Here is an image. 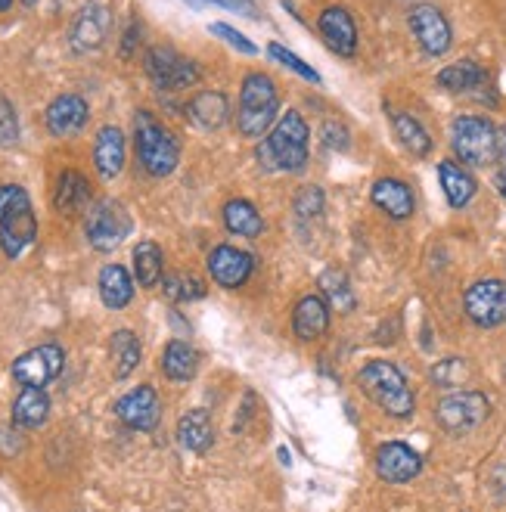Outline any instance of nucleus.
<instances>
[{
  "mask_svg": "<svg viewBox=\"0 0 506 512\" xmlns=\"http://www.w3.org/2000/svg\"><path fill=\"white\" fill-rule=\"evenodd\" d=\"M308 140L311 128L302 112L289 109L277 122V128L258 143V165L264 171H302L308 165Z\"/></svg>",
  "mask_w": 506,
  "mask_h": 512,
  "instance_id": "obj_1",
  "label": "nucleus"
},
{
  "mask_svg": "<svg viewBox=\"0 0 506 512\" xmlns=\"http://www.w3.org/2000/svg\"><path fill=\"white\" fill-rule=\"evenodd\" d=\"M357 385H361L364 395L395 419H407L416 410L413 388L407 385L404 373L389 364V360H370V364L357 373Z\"/></svg>",
  "mask_w": 506,
  "mask_h": 512,
  "instance_id": "obj_2",
  "label": "nucleus"
},
{
  "mask_svg": "<svg viewBox=\"0 0 506 512\" xmlns=\"http://www.w3.org/2000/svg\"><path fill=\"white\" fill-rule=\"evenodd\" d=\"M280 112V94L264 72H252L240 87V109H236V131L249 140H261L271 131Z\"/></svg>",
  "mask_w": 506,
  "mask_h": 512,
  "instance_id": "obj_3",
  "label": "nucleus"
},
{
  "mask_svg": "<svg viewBox=\"0 0 506 512\" xmlns=\"http://www.w3.org/2000/svg\"><path fill=\"white\" fill-rule=\"evenodd\" d=\"M38 236V221L32 212V199L16 184L0 187V249L7 258H19Z\"/></svg>",
  "mask_w": 506,
  "mask_h": 512,
  "instance_id": "obj_4",
  "label": "nucleus"
},
{
  "mask_svg": "<svg viewBox=\"0 0 506 512\" xmlns=\"http://www.w3.org/2000/svg\"><path fill=\"white\" fill-rule=\"evenodd\" d=\"M134 140H137V159L146 168V174L153 177H168L177 162H181V143L174 140V134L153 118L150 112L134 115Z\"/></svg>",
  "mask_w": 506,
  "mask_h": 512,
  "instance_id": "obj_5",
  "label": "nucleus"
},
{
  "mask_svg": "<svg viewBox=\"0 0 506 512\" xmlns=\"http://www.w3.org/2000/svg\"><path fill=\"white\" fill-rule=\"evenodd\" d=\"M451 146L460 165L485 168L497 159V128L485 115H457L451 125Z\"/></svg>",
  "mask_w": 506,
  "mask_h": 512,
  "instance_id": "obj_6",
  "label": "nucleus"
},
{
  "mask_svg": "<svg viewBox=\"0 0 506 512\" xmlns=\"http://www.w3.org/2000/svg\"><path fill=\"white\" fill-rule=\"evenodd\" d=\"M488 413H491V401L482 391H451L435 407L438 426L454 438L475 432L488 419Z\"/></svg>",
  "mask_w": 506,
  "mask_h": 512,
  "instance_id": "obj_7",
  "label": "nucleus"
},
{
  "mask_svg": "<svg viewBox=\"0 0 506 512\" xmlns=\"http://www.w3.org/2000/svg\"><path fill=\"white\" fill-rule=\"evenodd\" d=\"M131 230H134V221L125 212L122 202L103 199L94 208H87L84 233H87V243H91L97 252H115L128 239Z\"/></svg>",
  "mask_w": 506,
  "mask_h": 512,
  "instance_id": "obj_8",
  "label": "nucleus"
},
{
  "mask_svg": "<svg viewBox=\"0 0 506 512\" xmlns=\"http://www.w3.org/2000/svg\"><path fill=\"white\" fill-rule=\"evenodd\" d=\"M143 66H146V75H150V81L159 90H184V87H190V84H196L202 78V72H199V66L193 63V59L171 50V47L146 50Z\"/></svg>",
  "mask_w": 506,
  "mask_h": 512,
  "instance_id": "obj_9",
  "label": "nucleus"
},
{
  "mask_svg": "<svg viewBox=\"0 0 506 512\" xmlns=\"http://www.w3.org/2000/svg\"><path fill=\"white\" fill-rule=\"evenodd\" d=\"M407 25L420 44V50L432 59L444 56L454 44V32H451V22L444 16L435 4H416L410 13H407Z\"/></svg>",
  "mask_w": 506,
  "mask_h": 512,
  "instance_id": "obj_10",
  "label": "nucleus"
},
{
  "mask_svg": "<svg viewBox=\"0 0 506 512\" xmlns=\"http://www.w3.org/2000/svg\"><path fill=\"white\" fill-rule=\"evenodd\" d=\"M463 311L475 326H482V329H494V326L506 323V283L503 280H475L463 292Z\"/></svg>",
  "mask_w": 506,
  "mask_h": 512,
  "instance_id": "obj_11",
  "label": "nucleus"
},
{
  "mask_svg": "<svg viewBox=\"0 0 506 512\" xmlns=\"http://www.w3.org/2000/svg\"><path fill=\"white\" fill-rule=\"evenodd\" d=\"M66 367V354L59 345H38L32 351H25L22 357H16L13 364V379L22 388H44L50 385Z\"/></svg>",
  "mask_w": 506,
  "mask_h": 512,
  "instance_id": "obj_12",
  "label": "nucleus"
},
{
  "mask_svg": "<svg viewBox=\"0 0 506 512\" xmlns=\"http://www.w3.org/2000/svg\"><path fill=\"white\" fill-rule=\"evenodd\" d=\"M115 416L122 419L128 429L153 432L159 426V419H162V404H159L156 388H150V385L131 388L128 395H122L115 401Z\"/></svg>",
  "mask_w": 506,
  "mask_h": 512,
  "instance_id": "obj_13",
  "label": "nucleus"
},
{
  "mask_svg": "<svg viewBox=\"0 0 506 512\" xmlns=\"http://www.w3.org/2000/svg\"><path fill=\"white\" fill-rule=\"evenodd\" d=\"M423 472V457L404 441H389L376 450V475L389 485H407Z\"/></svg>",
  "mask_w": 506,
  "mask_h": 512,
  "instance_id": "obj_14",
  "label": "nucleus"
},
{
  "mask_svg": "<svg viewBox=\"0 0 506 512\" xmlns=\"http://www.w3.org/2000/svg\"><path fill=\"white\" fill-rule=\"evenodd\" d=\"M255 270V258L236 246H215L208 252V274L224 289L243 286Z\"/></svg>",
  "mask_w": 506,
  "mask_h": 512,
  "instance_id": "obj_15",
  "label": "nucleus"
},
{
  "mask_svg": "<svg viewBox=\"0 0 506 512\" xmlns=\"http://www.w3.org/2000/svg\"><path fill=\"white\" fill-rule=\"evenodd\" d=\"M109 32H112V13L103 4H87V7H81V13L72 22V35H69L72 50H78V53L97 50L106 44Z\"/></svg>",
  "mask_w": 506,
  "mask_h": 512,
  "instance_id": "obj_16",
  "label": "nucleus"
},
{
  "mask_svg": "<svg viewBox=\"0 0 506 512\" xmlns=\"http://www.w3.org/2000/svg\"><path fill=\"white\" fill-rule=\"evenodd\" d=\"M317 28H320V38L333 53H339L345 59H351L357 53V25L345 7H326L317 19Z\"/></svg>",
  "mask_w": 506,
  "mask_h": 512,
  "instance_id": "obj_17",
  "label": "nucleus"
},
{
  "mask_svg": "<svg viewBox=\"0 0 506 512\" xmlns=\"http://www.w3.org/2000/svg\"><path fill=\"white\" fill-rule=\"evenodd\" d=\"M87 118H91V109H87L84 97L63 94L47 106L44 122H47V131L53 137H75L78 131H84Z\"/></svg>",
  "mask_w": 506,
  "mask_h": 512,
  "instance_id": "obj_18",
  "label": "nucleus"
},
{
  "mask_svg": "<svg viewBox=\"0 0 506 512\" xmlns=\"http://www.w3.org/2000/svg\"><path fill=\"white\" fill-rule=\"evenodd\" d=\"M373 205L379 208L382 215H389L392 221H407L416 212V199L413 190L398 177H379L373 190H370Z\"/></svg>",
  "mask_w": 506,
  "mask_h": 512,
  "instance_id": "obj_19",
  "label": "nucleus"
},
{
  "mask_svg": "<svg viewBox=\"0 0 506 512\" xmlns=\"http://www.w3.org/2000/svg\"><path fill=\"white\" fill-rule=\"evenodd\" d=\"M292 329L302 342L320 339L330 329V305L320 295H305L299 298V305L292 311Z\"/></svg>",
  "mask_w": 506,
  "mask_h": 512,
  "instance_id": "obj_20",
  "label": "nucleus"
},
{
  "mask_svg": "<svg viewBox=\"0 0 506 512\" xmlns=\"http://www.w3.org/2000/svg\"><path fill=\"white\" fill-rule=\"evenodd\" d=\"M438 184H441V193L451 208H466L475 199V193H479L475 177L466 171V165H460L454 159H444L438 165Z\"/></svg>",
  "mask_w": 506,
  "mask_h": 512,
  "instance_id": "obj_21",
  "label": "nucleus"
},
{
  "mask_svg": "<svg viewBox=\"0 0 506 512\" xmlns=\"http://www.w3.org/2000/svg\"><path fill=\"white\" fill-rule=\"evenodd\" d=\"M187 115L190 122L202 131H218L227 125L230 118V100L221 94V90H202L187 103Z\"/></svg>",
  "mask_w": 506,
  "mask_h": 512,
  "instance_id": "obj_22",
  "label": "nucleus"
},
{
  "mask_svg": "<svg viewBox=\"0 0 506 512\" xmlns=\"http://www.w3.org/2000/svg\"><path fill=\"white\" fill-rule=\"evenodd\" d=\"M94 165L103 177H118L125 168V134L106 125L100 128L97 134V143H94Z\"/></svg>",
  "mask_w": 506,
  "mask_h": 512,
  "instance_id": "obj_23",
  "label": "nucleus"
},
{
  "mask_svg": "<svg viewBox=\"0 0 506 512\" xmlns=\"http://www.w3.org/2000/svg\"><path fill=\"white\" fill-rule=\"evenodd\" d=\"M435 81L451 94H475V90L488 84V72L475 59H460V63L444 66Z\"/></svg>",
  "mask_w": 506,
  "mask_h": 512,
  "instance_id": "obj_24",
  "label": "nucleus"
},
{
  "mask_svg": "<svg viewBox=\"0 0 506 512\" xmlns=\"http://www.w3.org/2000/svg\"><path fill=\"white\" fill-rule=\"evenodd\" d=\"M91 202V184H87V177L78 174V171H63L56 180V193H53V205L56 212L63 215H78L87 208Z\"/></svg>",
  "mask_w": 506,
  "mask_h": 512,
  "instance_id": "obj_25",
  "label": "nucleus"
},
{
  "mask_svg": "<svg viewBox=\"0 0 506 512\" xmlns=\"http://www.w3.org/2000/svg\"><path fill=\"white\" fill-rule=\"evenodd\" d=\"M100 298L109 311H122L134 298V280L122 264H106L100 270Z\"/></svg>",
  "mask_w": 506,
  "mask_h": 512,
  "instance_id": "obj_26",
  "label": "nucleus"
},
{
  "mask_svg": "<svg viewBox=\"0 0 506 512\" xmlns=\"http://www.w3.org/2000/svg\"><path fill=\"white\" fill-rule=\"evenodd\" d=\"M389 118H392L398 143L407 149L413 159H426L432 153V137H429V131H426V125L420 122V118H413L407 112H395V109H389Z\"/></svg>",
  "mask_w": 506,
  "mask_h": 512,
  "instance_id": "obj_27",
  "label": "nucleus"
},
{
  "mask_svg": "<svg viewBox=\"0 0 506 512\" xmlns=\"http://www.w3.org/2000/svg\"><path fill=\"white\" fill-rule=\"evenodd\" d=\"M177 441H181L187 450L193 454H208V447L215 441V426H212V416L205 410H190L181 416L177 423Z\"/></svg>",
  "mask_w": 506,
  "mask_h": 512,
  "instance_id": "obj_28",
  "label": "nucleus"
},
{
  "mask_svg": "<svg viewBox=\"0 0 506 512\" xmlns=\"http://www.w3.org/2000/svg\"><path fill=\"white\" fill-rule=\"evenodd\" d=\"M196 367H199V354L193 345H187L184 339H174L165 345L162 351V373L171 379V382H190L196 376Z\"/></svg>",
  "mask_w": 506,
  "mask_h": 512,
  "instance_id": "obj_29",
  "label": "nucleus"
},
{
  "mask_svg": "<svg viewBox=\"0 0 506 512\" xmlns=\"http://www.w3.org/2000/svg\"><path fill=\"white\" fill-rule=\"evenodd\" d=\"M224 227L233 236L255 239V236L264 233V218H261V212H258V208L249 199H230L224 205Z\"/></svg>",
  "mask_w": 506,
  "mask_h": 512,
  "instance_id": "obj_30",
  "label": "nucleus"
},
{
  "mask_svg": "<svg viewBox=\"0 0 506 512\" xmlns=\"http://www.w3.org/2000/svg\"><path fill=\"white\" fill-rule=\"evenodd\" d=\"M50 413V398L44 388H22L19 398L13 401V423L22 429H38Z\"/></svg>",
  "mask_w": 506,
  "mask_h": 512,
  "instance_id": "obj_31",
  "label": "nucleus"
},
{
  "mask_svg": "<svg viewBox=\"0 0 506 512\" xmlns=\"http://www.w3.org/2000/svg\"><path fill=\"white\" fill-rule=\"evenodd\" d=\"M109 351H112L115 379H128L134 373V367L140 364V339L131 333V329H118V333L109 339Z\"/></svg>",
  "mask_w": 506,
  "mask_h": 512,
  "instance_id": "obj_32",
  "label": "nucleus"
},
{
  "mask_svg": "<svg viewBox=\"0 0 506 512\" xmlns=\"http://www.w3.org/2000/svg\"><path fill=\"white\" fill-rule=\"evenodd\" d=\"M162 274H165V261H162V249L150 239H143V243L134 249V277L143 289H153L162 283Z\"/></svg>",
  "mask_w": 506,
  "mask_h": 512,
  "instance_id": "obj_33",
  "label": "nucleus"
},
{
  "mask_svg": "<svg viewBox=\"0 0 506 512\" xmlns=\"http://www.w3.org/2000/svg\"><path fill=\"white\" fill-rule=\"evenodd\" d=\"M320 292L326 298V305L336 308V311H354V292H351V283L342 270H323L320 274Z\"/></svg>",
  "mask_w": 506,
  "mask_h": 512,
  "instance_id": "obj_34",
  "label": "nucleus"
},
{
  "mask_svg": "<svg viewBox=\"0 0 506 512\" xmlns=\"http://www.w3.org/2000/svg\"><path fill=\"white\" fill-rule=\"evenodd\" d=\"M165 295L171 301H193L205 295V283L193 274H171L165 277Z\"/></svg>",
  "mask_w": 506,
  "mask_h": 512,
  "instance_id": "obj_35",
  "label": "nucleus"
},
{
  "mask_svg": "<svg viewBox=\"0 0 506 512\" xmlns=\"http://www.w3.org/2000/svg\"><path fill=\"white\" fill-rule=\"evenodd\" d=\"M267 53H271L277 63H283L286 69H292L295 75H302V78H308V81H314V84H320V72L317 69H311L305 59H299L292 50H286V47H280V44H271L267 47Z\"/></svg>",
  "mask_w": 506,
  "mask_h": 512,
  "instance_id": "obj_36",
  "label": "nucleus"
},
{
  "mask_svg": "<svg viewBox=\"0 0 506 512\" xmlns=\"http://www.w3.org/2000/svg\"><path fill=\"white\" fill-rule=\"evenodd\" d=\"M466 379V364H463V357H448V360H441V364L432 370V382L441 385V388H454Z\"/></svg>",
  "mask_w": 506,
  "mask_h": 512,
  "instance_id": "obj_37",
  "label": "nucleus"
},
{
  "mask_svg": "<svg viewBox=\"0 0 506 512\" xmlns=\"http://www.w3.org/2000/svg\"><path fill=\"white\" fill-rule=\"evenodd\" d=\"M19 143V118L7 97H0V146Z\"/></svg>",
  "mask_w": 506,
  "mask_h": 512,
  "instance_id": "obj_38",
  "label": "nucleus"
},
{
  "mask_svg": "<svg viewBox=\"0 0 506 512\" xmlns=\"http://www.w3.org/2000/svg\"><path fill=\"white\" fill-rule=\"evenodd\" d=\"M323 190L320 187H302L299 196H295V212H299L302 218H317L323 212Z\"/></svg>",
  "mask_w": 506,
  "mask_h": 512,
  "instance_id": "obj_39",
  "label": "nucleus"
},
{
  "mask_svg": "<svg viewBox=\"0 0 506 512\" xmlns=\"http://www.w3.org/2000/svg\"><path fill=\"white\" fill-rule=\"evenodd\" d=\"M208 32L212 35H218L221 41H227L233 50H240V53H246V56H252V53H258V47L249 41V38H243L240 32H236V28H230V25H224V22H212L208 25Z\"/></svg>",
  "mask_w": 506,
  "mask_h": 512,
  "instance_id": "obj_40",
  "label": "nucleus"
},
{
  "mask_svg": "<svg viewBox=\"0 0 506 512\" xmlns=\"http://www.w3.org/2000/svg\"><path fill=\"white\" fill-rule=\"evenodd\" d=\"M323 143L330 149H348V128L339 122H326L323 125Z\"/></svg>",
  "mask_w": 506,
  "mask_h": 512,
  "instance_id": "obj_41",
  "label": "nucleus"
},
{
  "mask_svg": "<svg viewBox=\"0 0 506 512\" xmlns=\"http://www.w3.org/2000/svg\"><path fill=\"white\" fill-rule=\"evenodd\" d=\"M497 159L500 165H506V125L497 128Z\"/></svg>",
  "mask_w": 506,
  "mask_h": 512,
  "instance_id": "obj_42",
  "label": "nucleus"
},
{
  "mask_svg": "<svg viewBox=\"0 0 506 512\" xmlns=\"http://www.w3.org/2000/svg\"><path fill=\"white\" fill-rule=\"evenodd\" d=\"M494 187L503 193V199H506V165H500V171L494 174Z\"/></svg>",
  "mask_w": 506,
  "mask_h": 512,
  "instance_id": "obj_43",
  "label": "nucleus"
},
{
  "mask_svg": "<svg viewBox=\"0 0 506 512\" xmlns=\"http://www.w3.org/2000/svg\"><path fill=\"white\" fill-rule=\"evenodd\" d=\"M13 7V0H0V13H7Z\"/></svg>",
  "mask_w": 506,
  "mask_h": 512,
  "instance_id": "obj_44",
  "label": "nucleus"
},
{
  "mask_svg": "<svg viewBox=\"0 0 506 512\" xmlns=\"http://www.w3.org/2000/svg\"><path fill=\"white\" fill-rule=\"evenodd\" d=\"M22 4H25V7H35V0H22Z\"/></svg>",
  "mask_w": 506,
  "mask_h": 512,
  "instance_id": "obj_45",
  "label": "nucleus"
}]
</instances>
